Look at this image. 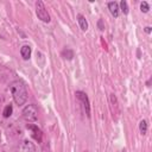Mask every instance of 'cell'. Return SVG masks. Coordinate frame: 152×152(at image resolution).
<instances>
[{"instance_id":"6","label":"cell","mask_w":152,"mask_h":152,"mask_svg":"<svg viewBox=\"0 0 152 152\" xmlns=\"http://www.w3.org/2000/svg\"><path fill=\"white\" fill-rule=\"evenodd\" d=\"M26 127H27V129H30V131L32 132V133H31L32 138H33L34 140H37L38 142H40V141H42V137H43V133H42L40 128H38V126L31 125V124H28Z\"/></svg>"},{"instance_id":"16","label":"cell","mask_w":152,"mask_h":152,"mask_svg":"<svg viewBox=\"0 0 152 152\" xmlns=\"http://www.w3.org/2000/svg\"><path fill=\"white\" fill-rule=\"evenodd\" d=\"M97 26H99V28H100L101 31H103V30H104V25H103V21H102V19H100V20L97 21Z\"/></svg>"},{"instance_id":"17","label":"cell","mask_w":152,"mask_h":152,"mask_svg":"<svg viewBox=\"0 0 152 152\" xmlns=\"http://www.w3.org/2000/svg\"><path fill=\"white\" fill-rule=\"evenodd\" d=\"M145 32H146V33H151V27H150V26H146V27H145Z\"/></svg>"},{"instance_id":"3","label":"cell","mask_w":152,"mask_h":152,"mask_svg":"<svg viewBox=\"0 0 152 152\" xmlns=\"http://www.w3.org/2000/svg\"><path fill=\"white\" fill-rule=\"evenodd\" d=\"M36 14H37V17H38L42 21H44V23H49V21L51 20L50 14H49V12H48V10H46L44 2L40 1V0H38V1L36 2Z\"/></svg>"},{"instance_id":"12","label":"cell","mask_w":152,"mask_h":152,"mask_svg":"<svg viewBox=\"0 0 152 152\" xmlns=\"http://www.w3.org/2000/svg\"><path fill=\"white\" fill-rule=\"evenodd\" d=\"M62 56L65 58V59H72L74 57V51L71 49H64L62 51Z\"/></svg>"},{"instance_id":"4","label":"cell","mask_w":152,"mask_h":152,"mask_svg":"<svg viewBox=\"0 0 152 152\" xmlns=\"http://www.w3.org/2000/svg\"><path fill=\"white\" fill-rule=\"evenodd\" d=\"M75 95H76V97L82 102V104H83V108H84V112H86L87 116H88V118H90V102H89V99H88L87 94H86V93H83V91H81V90H77V91L75 93Z\"/></svg>"},{"instance_id":"2","label":"cell","mask_w":152,"mask_h":152,"mask_svg":"<svg viewBox=\"0 0 152 152\" xmlns=\"http://www.w3.org/2000/svg\"><path fill=\"white\" fill-rule=\"evenodd\" d=\"M21 116L27 122H33L38 119V108L36 104H27L21 112Z\"/></svg>"},{"instance_id":"10","label":"cell","mask_w":152,"mask_h":152,"mask_svg":"<svg viewBox=\"0 0 152 152\" xmlns=\"http://www.w3.org/2000/svg\"><path fill=\"white\" fill-rule=\"evenodd\" d=\"M77 21H78V25H80L82 31H87L88 30V21L82 14H77Z\"/></svg>"},{"instance_id":"1","label":"cell","mask_w":152,"mask_h":152,"mask_svg":"<svg viewBox=\"0 0 152 152\" xmlns=\"http://www.w3.org/2000/svg\"><path fill=\"white\" fill-rule=\"evenodd\" d=\"M10 90H11V94H12V97H13L14 102L18 106L25 104V102L27 101L28 94H27L26 87H25V84H24L23 81H20V80L13 81L10 84Z\"/></svg>"},{"instance_id":"14","label":"cell","mask_w":152,"mask_h":152,"mask_svg":"<svg viewBox=\"0 0 152 152\" xmlns=\"http://www.w3.org/2000/svg\"><path fill=\"white\" fill-rule=\"evenodd\" d=\"M119 8L124 12V14H127L128 13V5H127V1H125V0H121L120 1V4H119Z\"/></svg>"},{"instance_id":"5","label":"cell","mask_w":152,"mask_h":152,"mask_svg":"<svg viewBox=\"0 0 152 152\" xmlns=\"http://www.w3.org/2000/svg\"><path fill=\"white\" fill-rule=\"evenodd\" d=\"M17 152H37V148L33 142L25 139V140L20 141V144L18 145Z\"/></svg>"},{"instance_id":"9","label":"cell","mask_w":152,"mask_h":152,"mask_svg":"<svg viewBox=\"0 0 152 152\" xmlns=\"http://www.w3.org/2000/svg\"><path fill=\"white\" fill-rule=\"evenodd\" d=\"M31 51H32V49H31L30 45H23L21 49H20V55H21L23 59L27 61L31 57Z\"/></svg>"},{"instance_id":"18","label":"cell","mask_w":152,"mask_h":152,"mask_svg":"<svg viewBox=\"0 0 152 152\" xmlns=\"http://www.w3.org/2000/svg\"><path fill=\"white\" fill-rule=\"evenodd\" d=\"M0 137H1V132H0Z\"/></svg>"},{"instance_id":"7","label":"cell","mask_w":152,"mask_h":152,"mask_svg":"<svg viewBox=\"0 0 152 152\" xmlns=\"http://www.w3.org/2000/svg\"><path fill=\"white\" fill-rule=\"evenodd\" d=\"M108 10H109V12H110V14L113 15V17H115V18H118L119 17V14H120V8H119V4L118 2H115V1H109L108 4Z\"/></svg>"},{"instance_id":"13","label":"cell","mask_w":152,"mask_h":152,"mask_svg":"<svg viewBox=\"0 0 152 152\" xmlns=\"http://www.w3.org/2000/svg\"><path fill=\"white\" fill-rule=\"evenodd\" d=\"M12 112H13V107H12V104H7V106L4 108V110H2V115H4V118H10V116L12 115Z\"/></svg>"},{"instance_id":"15","label":"cell","mask_w":152,"mask_h":152,"mask_svg":"<svg viewBox=\"0 0 152 152\" xmlns=\"http://www.w3.org/2000/svg\"><path fill=\"white\" fill-rule=\"evenodd\" d=\"M148 10H150L148 2L147 1H141L140 2V11L144 12V13H146V12H148Z\"/></svg>"},{"instance_id":"19","label":"cell","mask_w":152,"mask_h":152,"mask_svg":"<svg viewBox=\"0 0 152 152\" xmlns=\"http://www.w3.org/2000/svg\"><path fill=\"white\" fill-rule=\"evenodd\" d=\"M122 152H125V151H122Z\"/></svg>"},{"instance_id":"8","label":"cell","mask_w":152,"mask_h":152,"mask_svg":"<svg viewBox=\"0 0 152 152\" xmlns=\"http://www.w3.org/2000/svg\"><path fill=\"white\" fill-rule=\"evenodd\" d=\"M109 102H110L113 115L114 114H119V103H118V99H116V96L114 94H110L109 95Z\"/></svg>"},{"instance_id":"11","label":"cell","mask_w":152,"mask_h":152,"mask_svg":"<svg viewBox=\"0 0 152 152\" xmlns=\"http://www.w3.org/2000/svg\"><path fill=\"white\" fill-rule=\"evenodd\" d=\"M139 131L142 135H145L147 133V121L146 120H141L139 122Z\"/></svg>"}]
</instances>
